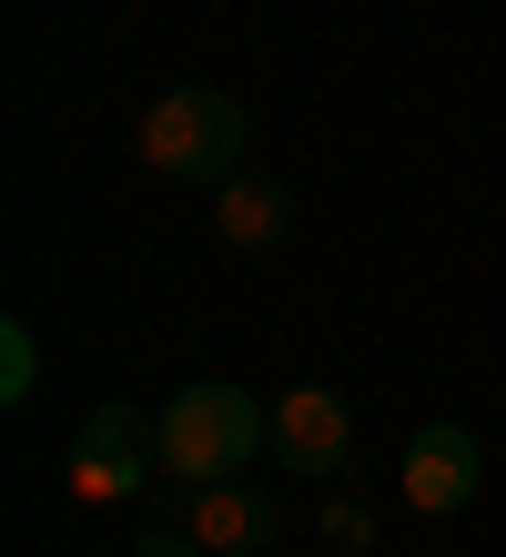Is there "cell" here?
<instances>
[{
  "label": "cell",
  "mask_w": 506,
  "mask_h": 557,
  "mask_svg": "<svg viewBox=\"0 0 506 557\" xmlns=\"http://www.w3.org/2000/svg\"><path fill=\"white\" fill-rule=\"evenodd\" d=\"M30 385H41V335L0 324V406H30Z\"/></svg>",
  "instance_id": "cell-8"
},
{
  "label": "cell",
  "mask_w": 506,
  "mask_h": 557,
  "mask_svg": "<svg viewBox=\"0 0 506 557\" xmlns=\"http://www.w3.org/2000/svg\"><path fill=\"white\" fill-rule=\"evenodd\" d=\"M324 537H334V547H365V537H375V517H365L355 497H334V507H324Z\"/></svg>",
  "instance_id": "cell-9"
},
{
  "label": "cell",
  "mask_w": 506,
  "mask_h": 557,
  "mask_svg": "<svg viewBox=\"0 0 506 557\" xmlns=\"http://www.w3.org/2000/svg\"><path fill=\"white\" fill-rule=\"evenodd\" d=\"M143 476H162L152 425L132 416V406H101V416H91V436H82V456L61 467V497H72V507H122Z\"/></svg>",
  "instance_id": "cell-4"
},
{
  "label": "cell",
  "mask_w": 506,
  "mask_h": 557,
  "mask_svg": "<svg viewBox=\"0 0 506 557\" xmlns=\"http://www.w3.org/2000/svg\"><path fill=\"white\" fill-rule=\"evenodd\" d=\"M274 446L304 476H345L355 467V406L334 385H294V396H274Z\"/></svg>",
  "instance_id": "cell-5"
},
{
  "label": "cell",
  "mask_w": 506,
  "mask_h": 557,
  "mask_svg": "<svg viewBox=\"0 0 506 557\" xmlns=\"http://www.w3.org/2000/svg\"><path fill=\"white\" fill-rule=\"evenodd\" d=\"M263 436H274V406H254L244 385H183L152 416V446H162V476L173 486H223Z\"/></svg>",
  "instance_id": "cell-2"
},
{
  "label": "cell",
  "mask_w": 506,
  "mask_h": 557,
  "mask_svg": "<svg viewBox=\"0 0 506 557\" xmlns=\"http://www.w3.org/2000/svg\"><path fill=\"white\" fill-rule=\"evenodd\" d=\"M244 143H254V122L213 82H173V91H152V102L132 112V162L162 173V183H223V173H244Z\"/></svg>",
  "instance_id": "cell-1"
},
{
  "label": "cell",
  "mask_w": 506,
  "mask_h": 557,
  "mask_svg": "<svg viewBox=\"0 0 506 557\" xmlns=\"http://www.w3.org/2000/svg\"><path fill=\"white\" fill-rule=\"evenodd\" d=\"M132 557H202V547H193V537L173 528V537H143V547H132Z\"/></svg>",
  "instance_id": "cell-10"
},
{
  "label": "cell",
  "mask_w": 506,
  "mask_h": 557,
  "mask_svg": "<svg viewBox=\"0 0 506 557\" xmlns=\"http://www.w3.org/2000/svg\"><path fill=\"white\" fill-rule=\"evenodd\" d=\"M486 486V446L466 436V425H416L395 456V507L405 517H466Z\"/></svg>",
  "instance_id": "cell-3"
},
{
  "label": "cell",
  "mask_w": 506,
  "mask_h": 557,
  "mask_svg": "<svg viewBox=\"0 0 506 557\" xmlns=\"http://www.w3.org/2000/svg\"><path fill=\"white\" fill-rule=\"evenodd\" d=\"M284 223H294V203H284L274 173H223L213 183V244L223 253H274Z\"/></svg>",
  "instance_id": "cell-7"
},
{
  "label": "cell",
  "mask_w": 506,
  "mask_h": 557,
  "mask_svg": "<svg viewBox=\"0 0 506 557\" xmlns=\"http://www.w3.org/2000/svg\"><path fill=\"white\" fill-rule=\"evenodd\" d=\"M183 537L202 547V557H254L263 537H274V507L254 497V486H183Z\"/></svg>",
  "instance_id": "cell-6"
}]
</instances>
